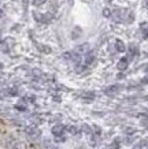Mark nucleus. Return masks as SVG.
Wrapping results in <instances>:
<instances>
[{
  "mask_svg": "<svg viewBox=\"0 0 148 149\" xmlns=\"http://www.w3.org/2000/svg\"><path fill=\"white\" fill-rule=\"evenodd\" d=\"M8 96H17L18 95V91L15 89V88H10V89H7V92H6Z\"/></svg>",
  "mask_w": 148,
  "mask_h": 149,
  "instance_id": "9d476101",
  "label": "nucleus"
},
{
  "mask_svg": "<svg viewBox=\"0 0 148 149\" xmlns=\"http://www.w3.org/2000/svg\"><path fill=\"white\" fill-rule=\"evenodd\" d=\"M69 131H70L72 134H78V133H80V130H78L77 126H70L69 127Z\"/></svg>",
  "mask_w": 148,
  "mask_h": 149,
  "instance_id": "9b49d317",
  "label": "nucleus"
},
{
  "mask_svg": "<svg viewBox=\"0 0 148 149\" xmlns=\"http://www.w3.org/2000/svg\"><path fill=\"white\" fill-rule=\"evenodd\" d=\"M88 49H89V45H88V44H81V45L77 47L76 51L78 54H82V52H86V54H88Z\"/></svg>",
  "mask_w": 148,
  "mask_h": 149,
  "instance_id": "0eeeda50",
  "label": "nucleus"
},
{
  "mask_svg": "<svg viewBox=\"0 0 148 149\" xmlns=\"http://www.w3.org/2000/svg\"><path fill=\"white\" fill-rule=\"evenodd\" d=\"M47 0H33L32 3H33V6H36V7H39V6H41V4H44Z\"/></svg>",
  "mask_w": 148,
  "mask_h": 149,
  "instance_id": "ddd939ff",
  "label": "nucleus"
},
{
  "mask_svg": "<svg viewBox=\"0 0 148 149\" xmlns=\"http://www.w3.org/2000/svg\"><path fill=\"white\" fill-rule=\"evenodd\" d=\"M115 48H117L118 52H125V49H126L125 44H123L121 40H117V41H115Z\"/></svg>",
  "mask_w": 148,
  "mask_h": 149,
  "instance_id": "423d86ee",
  "label": "nucleus"
},
{
  "mask_svg": "<svg viewBox=\"0 0 148 149\" xmlns=\"http://www.w3.org/2000/svg\"><path fill=\"white\" fill-rule=\"evenodd\" d=\"M0 49L3 51L4 54H8V52H10V48L6 45V44H1V45H0Z\"/></svg>",
  "mask_w": 148,
  "mask_h": 149,
  "instance_id": "4468645a",
  "label": "nucleus"
},
{
  "mask_svg": "<svg viewBox=\"0 0 148 149\" xmlns=\"http://www.w3.org/2000/svg\"><path fill=\"white\" fill-rule=\"evenodd\" d=\"M82 97H84V100H85V101H92V100L95 99V95H93V93H85Z\"/></svg>",
  "mask_w": 148,
  "mask_h": 149,
  "instance_id": "1a4fd4ad",
  "label": "nucleus"
},
{
  "mask_svg": "<svg viewBox=\"0 0 148 149\" xmlns=\"http://www.w3.org/2000/svg\"><path fill=\"white\" fill-rule=\"evenodd\" d=\"M103 15L106 17V18H110V17H111V11H110L108 8H104L103 10Z\"/></svg>",
  "mask_w": 148,
  "mask_h": 149,
  "instance_id": "2eb2a0df",
  "label": "nucleus"
},
{
  "mask_svg": "<svg viewBox=\"0 0 148 149\" xmlns=\"http://www.w3.org/2000/svg\"><path fill=\"white\" fill-rule=\"evenodd\" d=\"M118 91H119V86L118 85H111V86H108V88H106L104 93L108 95V96H112V95H115V93H118Z\"/></svg>",
  "mask_w": 148,
  "mask_h": 149,
  "instance_id": "7ed1b4c3",
  "label": "nucleus"
},
{
  "mask_svg": "<svg viewBox=\"0 0 148 149\" xmlns=\"http://www.w3.org/2000/svg\"><path fill=\"white\" fill-rule=\"evenodd\" d=\"M65 130H66V126H63V125H56V126L52 127V134H54L55 137H60L63 136V133H65Z\"/></svg>",
  "mask_w": 148,
  "mask_h": 149,
  "instance_id": "f03ea898",
  "label": "nucleus"
},
{
  "mask_svg": "<svg viewBox=\"0 0 148 149\" xmlns=\"http://www.w3.org/2000/svg\"><path fill=\"white\" fill-rule=\"evenodd\" d=\"M145 6H147V7H148V0H145Z\"/></svg>",
  "mask_w": 148,
  "mask_h": 149,
  "instance_id": "a211bd4d",
  "label": "nucleus"
},
{
  "mask_svg": "<svg viewBox=\"0 0 148 149\" xmlns=\"http://www.w3.org/2000/svg\"><path fill=\"white\" fill-rule=\"evenodd\" d=\"M147 67H148V66H147ZM147 71H148V68H147Z\"/></svg>",
  "mask_w": 148,
  "mask_h": 149,
  "instance_id": "aec40b11",
  "label": "nucleus"
},
{
  "mask_svg": "<svg viewBox=\"0 0 148 149\" xmlns=\"http://www.w3.org/2000/svg\"><path fill=\"white\" fill-rule=\"evenodd\" d=\"M39 51L43 52V54H51V52H52L51 48H49L48 45H45V44H40V45H39Z\"/></svg>",
  "mask_w": 148,
  "mask_h": 149,
  "instance_id": "6e6552de",
  "label": "nucleus"
},
{
  "mask_svg": "<svg viewBox=\"0 0 148 149\" xmlns=\"http://www.w3.org/2000/svg\"><path fill=\"white\" fill-rule=\"evenodd\" d=\"M3 15H4V14H3V11H1V8H0V18H1Z\"/></svg>",
  "mask_w": 148,
  "mask_h": 149,
  "instance_id": "f3484780",
  "label": "nucleus"
},
{
  "mask_svg": "<svg viewBox=\"0 0 148 149\" xmlns=\"http://www.w3.org/2000/svg\"><path fill=\"white\" fill-rule=\"evenodd\" d=\"M25 133H26L29 137H32V138H37V137L40 136V130L34 126H27L26 129H25Z\"/></svg>",
  "mask_w": 148,
  "mask_h": 149,
  "instance_id": "f257e3e1",
  "label": "nucleus"
},
{
  "mask_svg": "<svg viewBox=\"0 0 148 149\" xmlns=\"http://www.w3.org/2000/svg\"><path fill=\"white\" fill-rule=\"evenodd\" d=\"M95 60V55L92 54V52H88V54H85V58H84V63H85V66H89L92 62Z\"/></svg>",
  "mask_w": 148,
  "mask_h": 149,
  "instance_id": "39448f33",
  "label": "nucleus"
},
{
  "mask_svg": "<svg viewBox=\"0 0 148 149\" xmlns=\"http://www.w3.org/2000/svg\"><path fill=\"white\" fill-rule=\"evenodd\" d=\"M128 64H129V59L128 58H122L119 62H118V70H121V71H123V70H126V67H128Z\"/></svg>",
  "mask_w": 148,
  "mask_h": 149,
  "instance_id": "20e7f679",
  "label": "nucleus"
},
{
  "mask_svg": "<svg viewBox=\"0 0 148 149\" xmlns=\"http://www.w3.org/2000/svg\"><path fill=\"white\" fill-rule=\"evenodd\" d=\"M82 130L86 131L88 134H90V129H89V126H88V125H84V126H82Z\"/></svg>",
  "mask_w": 148,
  "mask_h": 149,
  "instance_id": "dca6fc26",
  "label": "nucleus"
},
{
  "mask_svg": "<svg viewBox=\"0 0 148 149\" xmlns=\"http://www.w3.org/2000/svg\"><path fill=\"white\" fill-rule=\"evenodd\" d=\"M69 1H70V3H73V0H69Z\"/></svg>",
  "mask_w": 148,
  "mask_h": 149,
  "instance_id": "6ab92c4d",
  "label": "nucleus"
},
{
  "mask_svg": "<svg viewBox=\"0 0 148 149\" xmlns=\"http://www.w3.org/2000/svg\"><path fill=\"white\" fill-rule=\"evenodd\" d=\"M15 109L23 112V111H26V105H23V104H17V105H15Z\"/></svg>",
  "mask_w": 148,
  "mask_h": 149,
  "instance_id": "f8f14e48",
  "label": "nucleus"
}]
</instances>
